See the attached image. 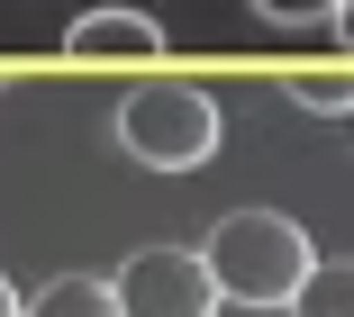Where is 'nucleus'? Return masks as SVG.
Masks as SVG:
<instances>
[{
    "instance_id": "obj_1",
    "label": "nucleus",
    "mask_w": 354,
    "mask_h": 317,
    "mask_svg": "<svg viewBox=\"0 0 354 317\" xmlns=\"http://www.w3.org/2000/svg\"><path fill=\"white\" fill-rule=\"evenodd\" d=\"M200 263L218 281V299H236V308H291V290L318 263V245H309V227L281 218V209H227L209 227Z\"/></svg>"
},
{
    "instance_id": "obj_2",
    "label": "nucleus",
    "mask_w": 354,
    "mask_h": 317,
    "mask_svg": "<svg viewBox=\"0 0 354 317\" xmlns=\"http://www.w3.org/2000/svg\"><path fill=\"white\" fill-rule=\"evenodd\" d=\"M118 145L136 154L146 173H200L218 154V100L182 73H146L127 100H118Z\"/></svg>"
},
{
    "instance_id": "obj_3",
    "label": "nucleus",
    "mask_w": 354,
    "mask_h": 317,
    "mask_svg": "<svg viewBox=\"0 0 354 317\" xmlns=\"http://www.w3.org/2000/svg\"><path fill=\"white\" fill-rule=\"evenodd\" d=\"M109 290H118V317H218V281L191 245H136L109 272Z\"/></svg>"
},
{
    "instance_id": "obj_4",
    "label": "nucleus",
    "mask_w": 354,
    "mask_h": 317,
    "mask_svg": "<svg viewBox=\"0 0 354 317\" xmlns=\"http://www.w3.org/2000/svg\"><path fill=\"white\" fill-rule=\"evenodd\" d=\"M164 46L173 37L146 10H82L73 28H64V64H82V73H155Z\"/></svg>"
},
{
    "instance_id": "obj_5",
    "label": "nucleus",
    "mask_w": 354,
    "mask_h": 317,
    "mask_svg": "<svg viewBox=\"0 0 354 317\" xmlns=\"http://www.w3.org/2000/svg\"><path fill=\"white\" fill-rule=\"evenodd\" d=\"M281 91H291L309 118H354V64H281Z\"/></svg>"
},
{
    "instance_id": "obj_6",
    "label": "nucleus",
    "mask_w": 354,
    "mask_h": 317,
    "mask_svg": "<svg viewBox=\"0 0 354 317\" xmlns=\"http://www.w3.org/2000/svg\"><path fill=\"white\" fill-rule=\"evenodd\" d=\"M19 317H118V290L91 281V272H64V281H46Z\"/></svg>"
},
{
    "instance_id": "obj_7",
    "label": "nucleus",
    "mask_w": 354,
    "mask_h": 317,
    "mask_svg": "<svg viewBox=\"0 0 354 317\" xmlns=\"http://www.w3.org/2000/svg\"><path fill=\"white\" fill-rule=\"evenodd\" d=\"M291 317H354V263L336 254H318L309 272H300V290H291Z\"/></svg>"
},
{
    "instance_id": "obj_8",
    "label": "nucleus",
    "mask_w": 354,
    "mask_h": 317,
    "mask_svg": "<svg viewBox=\"0 0 354 317\" xmlns=\"http://www.w3.org/2000/svg\"><path fill=\"white\" fill-rule=\"evenodd\" d=\"M254 19H272V28H327V10L336 0H245Z\"/></svg>"
},
{
    "instance_id": "obj_9",
    "label": "nucleus",
    "mask_w": 354,
    "mask_h": 317,
    "mask_svg": "<svg viewBox=\"0 0 354 317\" xmlns=\"http://www.w3.org/2000/svg\"><path fill=\"white\" fill-rule=\"evenodd\" d=\"M327 28H336V55L354 64V0H336V10H327Z\"/></svg>"
},
{
    "instance_id": "obj_10",
    "label": "nucleus",
    "mask_w": 354,
    "mask_h": 317,
    "mask_svg": "<svg viewBox=\"0 0 354 317\" xmlns=\"http://www.w3.org/2000/svg\"><path fill=\"white\" fill-rule=\"evenodd\" d=\"M19 308H28V299H19V290H10V272H0V317H19Z\"/></svg>"
},
{
    "instance_id": "obj_11",
    "label": "nucleus",
    "mask_w": 354,
    "mask_h": 317,
    "mask_svg": "<svg viewBox=\"0 0 354 317\" xmlns=\"http://www.w3.org/2000/svg\"><path fill=\"white\" fill-rule=\"evenodd\" d=\"M245 317H291V308H245Z\"/></svg>"
}]
</instances>
